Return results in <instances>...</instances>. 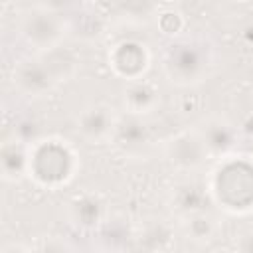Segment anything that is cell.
<instances>
[{
	"instance_id": "6da1fadb",
	"label": "cell",
	"mask_w": 253,
	"mask_h": 253,
	"mask_svg": "<svg viewBox=\"0 0 253 253\" xmlns=\"http://www.w3.org/2000/svg\"><path fill=\"white\" fill-rule=\"evenodd\" d=\"M210 192L229 211H245L253 208V166L245 162L219 168Z\"/></svg>"
},
{
	"instance_id": "7a4b0ae2",
	"label": "cell",
	"mask_w": 253,
	"mask_h": 253,
	"mask_svg": "<svg viewBox=\"0 0 253 253\" xmlns=\"http://www.w3.org/2000/svg\"><path fill=\"white\" fill-rule=\"evenodd\" d=\"M210 65V55L204 45L196 42H180L168 49L166 55V73L172 81L188 85L204 77Z\"/></svg>"
},
{
	"instance_id": "3957f363",
	"label": "cell",
	"mask_w": 253,
	"mask_h": 253,
	"mask_svg": "<svg viewBox=\"0 0 253 253\" xmlns=\"http://www.w3.org/2000/svg\"><path fill=\"white\" fill-rule=\"evenodd\" d=\"M73 154L65 144L49 140L40 144L30 156V172L43 184H57L71 174Z\"/></svg>"
},
{
	"instance_id": "277c9868",
	"label": "cell",
	"mask_w": 253,
	"mask_h": 253,
	"mask_svg": "<svg viewBox=\"0 0 253 253\" xmlns=\"http://www.w3.org/2000/svg\"><path fill=\"white\" fill-rule=\"evenodd\" d=\"M208 156L210 154L196 130L178 132L166 142V158L178 170H196L206 162Z\"/></svg>"
},
{
	"instance_id": "5b68a950",
	"label": "cell",
	"mask_w": 253,
	"mask_h": 253,
	"mask_svg": "<svg viewBox=\"0 0 253 253\" xmlns=\"http://www.w3.org/2000/svg\"><path fill=\"white\" fill-rule=\"evenodd\" d=\"M22 36L28 40V43L36 47H51L59 42L63 36V24L61 20L45 10H34L22 18L20 24Z\"/></svg>"
},
{
	"instance_id": "8992f818",
	"label": "cell",
	"mask_w": 253,
	"mask_h": 253,
	"mask_svg": "<svg viewBox=\"0 0 253 253\" xmlns=\"http://www.w3.org/2000/svg\"><path fill=\"white\" fill-rule=\"evenodd\" d=\"M194 130L202 138L208 154H213V156H225L227 152L233 150L237 142V128L221 117L204 119Z\"/></svg>"
},
{
	"instance_id": "52a82bcc",
	"label": "cell",
	"mask_w": 253,
	"mask_h": 253,
	"mask_svg": "<svg viewBox=\"0 0 253 253\" xmlns=\"http://www.w3.org/2000/svg\"><path fill=\"white\" fill-rule=\"evenodd\" d=\"M51 65L43 59H26L20 61L14 69V85L24 95H42L55 83Z\"/></svg>"
},
{
	"instance_id": "ba28073f",
	"label": "cell",
	"mask_w": 253,
	"mask_h": 253,
	"mask_svg": "<svg viewBox=\"0 0 253 253\" xmlns=\"http://www.w3.org/2000/svg\"><path fill=\"white\" fill-rule=\"evenodd\" d=\"M117 115L107 105H89L77 115V132L89 142H101L113 136Z\"/></svg>"
},
{
	"instance_id": "9c48e42d",
	"label": "cell",
	"mask_w": 253,
	"mask_h": 253,
	"mask_svg": "<svg viewBox=\"0 0 253 253\" xmlns=\"http://www.w3.org/2000/svg\"><path fill=\"white\" fill-rule=\"evenodd\" d=\"M210 194L211 192L206 184H202L198 180H184L172 188L170 206L184 219V217H190L194 213L208 211L206 208L210 204Z\"/></svg>"
},
{
	"instance_id": "30bf717a",
	"label": "cell",
	"mask_w": 253,
	"mask_h": 253,
	"mask_svg": "<svg viewBox=\"0 0 253 253\" xmlns=\"http://www.w3.org/2000/svg\"><path fill=\"white\" fill-rule=\"evenodd\" d=\"M113 140L125 152L138 154L140 150H144L150 144V128L142 117L126 113L117 119V125L113 130Z\"/></svg>"
},
{
	"instance_id": "8fae6325",
	"label": "cell",
	"mask_w": 253,
	"mask_h": 253,
	"mask_svg": "<svg viewBox=\"0 0 253 253\" xmlns=\"http://www.w3.org/2000/svg\"><path fill=\"white\" fill-rule=\"evenodd\" d=\"M111 59H113L111 61L113 67L121 75H125L126 79H130V81L138 79V75L144 71L146 61H148L144 45H138L134 42H125V43L117 45V49L113 51V57Z\"/></svg>"
},
{
	"instance_id": "7c38bea8",
	"label": "cell",
	"mask_w": 253,
	"mask_h": 253,
	"mask_svg": "<svg viewBox=\"0 0 253 253\" xmlns=\"http://www.w3.org/2000/svg\"><path fill=\"white\" fill-rule=\"evenodd\" d=\"M156 103H158V93L150 83L140 81V79L126 83V87L123 91V105H125L126 113L142 117V115L150 113L156 107Z\"/></svg>"
},
{
	"instance_id": "4fadbf2b",
	"label": "cell",
	"mask_w": 253,
	"mask_h": 253,
	"mask_svg": "<svg viewBox=\"0 0 253 253\" xmlns=\"http://www.w3.org/2000/svg\"><path fill=\"white\" fill-rule=\"evenodd\" d=\"M172 239V229L164 219H154L144 225V229L138 233L136 243L146 253H160Z\"/></svg>"
},
{
	"instance_id": "5bb4252c",
	"label": "cell",
	"mask_w": 253,
	"mask_h": 253,
	"mask_svg": "<svg viewBox=\"0 0 253 253\" xmlns=\"http://www.w3.org/2000/svg\"><path fill=\"white\" fill-rule=\"evenodd\" d=\"M2 170L4 178L14 180L20 178L26 170H30V158L24 150L22 142H6L2 148Z\"/></svg>"
},
{
	"instance_id": "9a60e30c",
	"label": "cell",
	"mask_w": 253,
	"mask_h": 253,
	"mask_svg": "<svg viewBox=\"0 0 253 253\" xmlns=\"http://www.w3.org/2000/svg\"><path fill=\"white\" fill-rule=\"evenodd\" d=\"M184 231L192 241L208 243L217 233V219L210 211L194 213L190 217H184Z\"/></svg>"
},
{
	"instance_id": "2e32d148",
	"label": "cell",
	"mask_w": 253,
	"mask_h": 253,
	"mask_svg": "<svg viewBox=\"0 0 253 253\" xmlns=\"http://www.w3.org/2000/svg\"><path fill=\"white\" fill-rule=\"evenodd\" d=\"M103 217V206L93 196H81L71 204V219L81 227H95Z\"/></svg>"
},
{
	"instance_id": "e0dca14e",
	"label": "cell",
	"mask_w": 253,
	"mask_h": 253,
	"mask_svg": "<svg viewBox=\"0 0 253 253\" xmlns=\"http://www.w3.org/2000/svg\"><path fill=\"white\" fill-rule=\"evenodd\" d=\"M126 237H128V229H126V225L123 223V221H117V219H109V221H105L103 223V227H101V239H103V243L113 251V253H117L125 243H126Z\"/></svg>"
},
{
	"instance_id": "ac0fdd59",
	"label": "cell",
	"mask_w": 253,
	"mask_h": 253,
	"mask_svg": "<svg viewBox=\"0 0 253 253\" xmlns=\"http://www.w3.org/2000/svg\"><path fill=\"white\" fill-rule=\"evenodd\" d=\"M32 253H73V251L67 241H63L59 237H49V239L42 241V245Z\"/></svg>"
},
{
	"instance_id": "d6986e66",
	"label": "cell",
	"mask_w": 253,
	"mask_h": 253,
	"mask_svg": "<svg viewBox=\"0 0 253 253\" xmlns=\"http://www.w3.org/2000/svg\"><path fill=\"white\" fill-rule=\"evenodd\" d=\"M235 253H253V227H249L237 235Z\"/></svg>"
},
{
	"instance_id": "ffe728a7",
	"label": "cell",
	"mask_w": 253,
	"mask_h": 253,
	"mask_svg": "<svg viewBox=\"0 0 253 253\" xmlns=\"http://www.w3.org/2000/svg\"><path fill=\"white\" fill-rule=\"evenodd\" d=\"M241 130L247 134V136H253V113L243 121V125H241Z\"/></svg>"
},
{
	"instance_id": "44dd1931",
	"label": "cell",
	"mask_w": 253,
	"mask_h": 253,
	"mask_svg": "<svg viewBox=\"0 0 253 253\" xmlns=\"http://www.w3.org/2000/svg\"><path fill=\"white\" fill-rule=\"evenodd\" d=\"M4 253H30V251L26 247H22V245H10V247L4 249Z\"/></svg>"
},
{
	"instance_id": "7402d4cb",
	"label": "cell",
	"mask_w": 253,
	"mask_h": 253,
	"mask_svg": "<svg viewBox=\"0 0 253 253\" xmlns=\"http://www.w3.org/2000/svg\"><path fill=\"white\" fill-rule=\"evenodd\" d=\"M215 253H229V251H215Z\"/></svg>"
}]
</instances>
